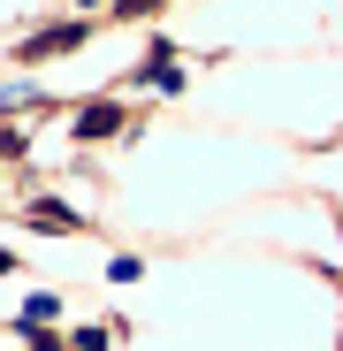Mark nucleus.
Wrapping results in <instances>:
<instances>
[{"instance_id":"f257e3e1","label":"nucleus","mask_w":343,"mask_h":351,"mask_svg":"<svg viewBox=\"0 0 343 351\" xmlns=\"http://www.w3.org/2000/svg\"><path fill=\"white\" fill-rule=\"evenodd\" d=\"M69 46H84V23H62V31L23 38V62H46V53H69Z\"/></svg>"},{"instance_id":"f03ea898","label":"nucleus","mask_w":343,"mask_h":351,"mask_svg":"<svg viewBox=\"0 0 343 351\" xmlns=\"http://www.w3.org/2000/svg\"><path fill=\"white\" fill-rule=\"evenodd\" d=\"M114 123H123V107H107V99H92V107H77V138H107Z\"/></svg>"},{"instance_id":"7ed1b4c3","label":"nucleus","mask_w":343,"mask_h":351,"mask_svg":"<svg viewBox=\"0 0 343 351\" xmlns=\"http://www.w3.org/2000/svg\"><path fill=\"white\" fill-rule=\"evenodd\" d=\"M123 8H130V16H138V8H153V0H123Z\"/></svg>"}]
</instances>
